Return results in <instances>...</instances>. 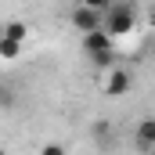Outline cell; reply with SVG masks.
Here are the masks:
<instances>
[{
    "label": "cell",
    "instance_id": "6da1fadb",
    "mask_svg": "<svg viewBox=\"0 0 155 155\" xmlns=\"http://www.w3.org/2000/svg\"><path fill=\"white\" fill-rule=\"evenodd\" d=\"M134 25H137V11H134L130 4H112V7L101 15V29H105L112 40L130 36V33H134Z\"/></svg>",
    "mask_w": 155,
    "mask_h": 155
},
{
    "label": "cell",
    "instance_id": "3957f363",
    "mask_svg": "<svg viewBox=\"0 0 155 155\" xmlns=\"http://www.w3.org/2000/svg\"><path fill=\"white\" fill-rule=\"evenodd\" d=\"M130 83H134L130 72H126L123 65H112V69H108V79H105V94H108V97H119V94L130 90Z\"/></svg>",
    "mask_w": 155,
    "mask_h": 155
},
{
    "label": "cell",
    "instance_id": "5b68a950",
    "mask_svg": "<svg viewBox=\"0 0 155 155\" xmlns=\"http://www.w3.org/2000/svg\"><path fill=\"white\" fill-rule=\"evenodd\" d=\"M155 148V119H141L137 123V152L148 155Z\"/></svg>",
    "mask_w": 155,
    "mask_h": 155
},
{
    "label": "cell",
    "instance_id": "8992f818",
    "mask_svg": "<svg viewBox=\"0 0 155 155\" xmlns=\"http://www.w3.org/2000/svg\"><path fill=\"white\" fill-rule=\"evenodd\" d=\"M90 137H94L97 144H108V137H112V123H108V119H97V123L90 126Z\"/></svg>",
    "mask_w": 155,
    "mask_h": 155
},
{
    "label": "cell",
    "instance_id": "ba28073f",
    "mask_svg": "<svg viewBox=\"0 0 155 155\" xmlns=\"http://www.w3.org/2000/svg\"><path fill=\"white\" fill-rule=\"evenodd\" d=\"M25 33H29V29H25L22 22H11V25L4 29V40H15V43H22V40H25Z\"/></svg>",
    "mask_w": 155,
    "mask_h": 155
},
{
    "label": "cell",
    "instance_id": "30bf717a",
    "mask_svg": "<svg viewBox=\"0 0 155 155\" xmlns=\"http://www.w3.org/2000/svg\"><path fill=\"white\" fill-rule=\"evenodd\" d=\"M40 155H69V152H65L61 144H43V148H40Z\"/></svg>",
    "mask_w": 155,
    "mask_h": 155
},
{
    "label": "cell",
    "instance_id": "277c9868",
    "mask_svg": "<svg viewBox=\"0 0 155 155\" xmlns=\"http://www.w3.org/2000/svg\"><path fill=\"white\" fill-rule=\"evenodd\" d=\"M83 51H87V54H101V51H116V40L108 36L105 29H94V33H87V36H83Z\"/></svg>",
    "mask_w": 155,
    "mask_h": 155
},
{
    "label": "cell",
    "instance_id": "7a4b0ae2",
    "mask_svg": "<svg viewBox=\"0 0 155 155\" xmlns=\"http://www.w3.org/2000/svg\"><path fill=\"white\" fill-rule=\"evenodd\" d=\"M69 22H72V29H76L79 36H87V33L101 29V15H97V11H90V7H83V4L69 11Z\"/></svg>",
    "mask_w": 155,
    "mask_h": 155
},
{
    "label": "cell",
    "instance_id": "52a82bcc",
    "mask_svg": "<svg viewBox=\"0 0 155 155\" xmlns=\"http://www.w3.org/2000/svg\"><path fill=\"white\" fill-rule=\"evenodd\" d=\"M18 51H22V43L0 36V58H4V61H15V58H18Z\"/></svg>",
    "mask_w": 155,
    "mask_h": 155
},
{
    "label": "cell",
    "instance_id": "9c48e42d",
    "mask_svg": "<svg viewBox=\"0 0 155 155\" xmlns=\"http://www.w3.org/2000/svg\"><path fill=\"white\" fill-rule=\"evenodd\" d=\"M112 4H116V0H83V7H90V11H97V15H105Z\"/></svg>",
    "mask_w": 155,
    "mask_h": 155
}]
</instances>
